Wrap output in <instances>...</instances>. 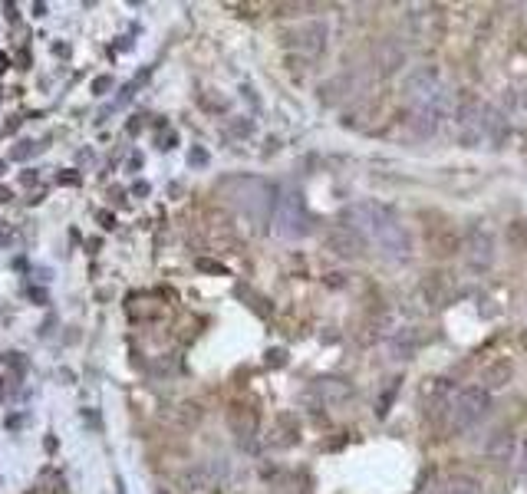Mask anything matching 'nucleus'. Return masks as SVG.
I'll use <instances>...</instances> for the list:
<instances>
[{
	"mask_svg": "<svg viewBox=\"0 0 527 494\" xmlns=\"http://www.w3.org/2000/svg\"><path fill=\"white\" fill-rule=\"evenodd\" d=\"M346 218L353 224L350 228L360 234V238L373 241L379 251H383L389 261H409L412 257V238L406 231V224L399 221V215L379 201H363V205H353L346 211Z\"/></svg>",
	"mask_w": 527,
	"mask_h": 494,
	"instance_id": "f257e3e1",
	"label": "nucleus"
},
{
	"mask_svg": "<svg viewBox=\"0 0 527 494\" xmlns=\"http://www.w3.org/2000/svg\"><path fill=\"white\" fill-rule=\"evenodd\" d=\"M224 188L231 192V201L238 205L244 215L254 218V221H271L274 208H277V188L267 182V178H231V182H224Z\"/></svg>",
	"mask_w": 527,
	"mask_h": 494,
	"instance_id": "f03ea898",
	"label": "nucleus"
},
{
	"mask_svg": "<svg viewBox=\"0 0 527 494\" xmlns=\"http://www.w3.org/2000/svg\"><path fill=\"white\" fill-rule=\"evenodd\" d=\"M488 412H491V392L481 389V386H465V389L455 392L452 402H448L445 425H448V432L452 435H462L468 429H475Z\"/></svg>",
	"mask_w": 527,
	"mask_h": 494,
	"instance_id": "7ed1b4c3",
	"label": "nucleus"
},
{
	"mask_svg": "<svg viewBox=\"0 0 527 494\" xmlns=\"http://www.w3.org/2000/svg\"><path fill=\"white\" fill-rule=\"evenodd\" d=\"M406 99L412 109H445L448 112V83L439 66H416L406 76Z\"/></svg>",
	"mask_w": 527,
	"mask_h": 494,
	"instance_id": "20e7f679",
	"label": "nucleus"
},
{
	"mask_svg": "<svg viewBox=\"0 0 527 494\" xmlns=\"http://www.w3.org/2000/svg\"><path fill=\"white\" fill-rule=\"evenodd\" d=\"M274 221H277V234L287 241L304 238L310 231V211L307 201L297 188H287V192H277V208H274Z\"/></svg>",
	"mask_w": 527,
	"mask_h": 494,
	"instance_id": "39448f33",
	"label": "nucleus"
},
{
	"mask_svg": "<svg viewBox=\"0 0 527 494\" xmlns=\"http://www.w3.org/2000/svg\"><path fill=\"white\" fill-rule=\"evenodd\" d=\"M327 37H330V30L323 20H307L304 27H297V30H290L287 33V47L300 53V56H307V60H313V56H320L323 47H327Z\"/></svg>",
	"mask_w": 527,
	"mask_h": 494,
	"instance_id": "423d86ee",
	"label": "nucleus"
},
{
	"mask_svg": "<svg viewBox=\"0 0 527 494\" xmlns=\"http://www.w3.org/2000/svg\"><path fill=\"white\" fill-rule=\"evenodd\" d=\"M465 257H468V267L472 271H488L491 264H495V234L488 228H472L465 238Z\"/></svg>",
	"mask_w": 527,
	"mask_h": 494,
	"instance_id": "0eeeda50",
	"label": "nucleus"
},
{
	"mask_svg": "<svg viewBox=\"0 0 527 494\" xmlns=\"http://www.w3.org/2000/svg\"><path fill=\"white\" fill-rule=\"evenodd\" d=\"M327 251L343 257V261H356V257L366 251V241L353 228H333L327 234Z\"/></svg>",
	"mask_w": 527,
	"mask_h": 494,
	"instance_id": "6e6552de",
	"label": "nucleus"
},
{
	"mask_svg": "<svg viewBox=\"0 0 527 494\" xmlns=\"http://www.w3.org/2000/svg\"><path fill=\"white\" fill-rule=\"evenodd\" d=\"M452 379H432L429 386H425L422 392V406L429 415H445L448 409V402H452Z\"/></svg>",
	"mask_w": 527,
	"mask_h": 494,
	"instance_id": "1a4fd4ad",
	"label": "nucleus"
},
{
	"mask_svg": "<svg viewBox=\"0 0 527 494\" xmlns=\"http://www.w3.org/2000/svg\"><path fill=\"white\" fill-rule=\"evenodd\" d=\"M442 119H445V109H412L409 112V129L416 132L419 139H429V136L439 132Z\"/></svg>",
	"mask_w": 527,
	"mask_h": 494,
	"instance_id": "9d476101",
	"label": "nucleus"
},
{
	"mask_svg": "<svg viewBox=\"0 0 527 494\" xmlns=\"http://www.w3.org/2000/svg\"><path fill=\"white\" fill-rule=\"evenodd\" d=\"M402 63H406V50H402L396 40H386V43H379L376 47V66H379V73L383 76L396 73Z\"/></svg>",
	"mask_w": 527,
	"mask_h": 494,
	"instance_id": "9b49d317",
	"label": "nucleus"
},
{
	"mask_svg": "<svg viewBox=\"0 0 527 494\" xmlns=\"http://www.w3.org/2000/svg\"><path fill=\"white\" fill-rule=\"evenodd\" d=\"M435 494H481V485L472 475H445L435 485Z\"/></svg>",
	"mask_w": 527,
	"mask_h": 494,
	"instance_id": "f8f14e48",
	"label": "nucleus"
},
{
	"mask_svg": "<svg viewBox=\"0 0 527 494\" xmlns=\"http://www.w3.org/2000/svg\"><path fill=\"white\" fill-rule=\"evenodd\" d=\"M511 376H514V366L508 363V359H504V363H491L488 369H485V386L481 389H504L511 383Z\"/></svg>",
	"mask_w": 527,
	"mask_h": 494,
	"instance_id": "ddd939ff",
	"label": "nucleus"
},
{
	"mask_svg": "<svg viewBox=\"0 0 527 494\" xmlns=\"http://www.w3.org/2000/svg\"><path fill=\"white\" fill-rule=\"evenodd\" d=\"M488 455L495 458V462H511V458H514V439H511V432H495V439L488 442Z\"/></svg>",
	"mask_w": 527,
	"mask_h": 494,
	"instance_id": "4468645a",
	"label": "nucleus"
},
{
	"mask_svg": "<svg viewBox=\"0 0 527 494\" xmlns=\"http://www.w3.org/2000/svg\"><path fill=\"white\" fill-rule=\"evenodd\" d=\"M317 392H320V396L327 399V402H336V399H346V396H350V386H346L343 379H320Z\"/></svg>",
	"mask_w": 527,
	"mask_h": 494,
	"instance_id": "2eb2a0df",
	"label": "nucleus"
},
{
	"mask_svg": "<svg viewBox=\"0 0 527 494\" xmlns=\"http://www.w3.org/2000/svg\"><path fill=\"white\" fill-rule=\"evenodd\" d=\"M201 419H205V409H201L198 402H182V406L175 409V422L178 425H188V429H192V425H198Z\"/></svg>",
	"mask_w": 527,
	"mask_h": 494,
	"instance_id": "dca6fc26",
	"label": "nucleus"
},
{
	"mask_svg": "<svg viewBox=\"0 0 527 494\" xmlns=\"http://www.w3.org/2000/svg\"><path fill=\"white\" fill-rule=\"evenodd\" d=\"M149 76H152V66H149V70H142V73L136 76V80H132V83H129L126 89H122V93H119V99H116V103H119V106H122V103H129V99H132V96H136V89H139V86H142L145 80H149Z\"/></svg>",
	"mask_w": 527,
	"mask_h": 494,
	"instance_id": "f3484780",
	"label": "nucleus"
},
{
	"mask_svg": "<svg viewBox=\"0 0 527 494\" xmlns=\"http://www.w3.org/2000/svg\"><path fill=\"white\" fill-rule=\"evenodd\" d=\"M508 238H511L514 247H524L527 244V221H514L508 228Z\"/></svg>",
	"mask_w": 527,
	"mask_h": 494,
	"instance_id": "a211bd4d",
	"label": "nucleus"
},
{
	"mask_svg": "<svg viewBox=\"0 0 527 494\" xmlns=\"http://www.w3.org/2000/svg\"><path fill=\"white\" fill-rule=\"evenodd\" d=\"M30 155H37V142H20V145H14V152H10V159L14 162H24V159H30Z\"/></svg>",
	"mask_w": 527,
	"mask_h": 494,
	"instance_id": "6ab92c4d",
	"label": "nucleus"
},
{
	"mask_svg": "<svg viewBox=\"0 0 527 494\" xmlns=\"http://www.w3.org/2000/svg\"><path fill=\"white\" fill-rule=\"evenodd\" d=\"M188 162H192V165H208V152L205 149H195L192 155H188Z\"/></svg>",
	"mask_w": 527,
	"mask_h": 494,
	"instance_id": "aec40b11",
	"label": "nucleus"
},
{
	"mask_svg": "<svg viewBox=\"0 0 527 494\" xmlns=\"http://www.w3.org/2000/svg\"><path fill=\"white\" fill-rule=\"evenodd\" d=\"M96 93H106V89H112V76H99V80L93 83Z\"/></svg>",
	"mask_w": 527,
	"mask_h": 494,
	"instance_id": "412c9836",
	"label": "nucleus"
},
{
	"mask_svg": "<svg viewBox=\"0 0 527 494\" xmlns=\"http://www.w3.org/2000/svg\"><path fill=\"white\" fill-rule=\"evenodd\" d=\"M518 468H521V475H527V439L521 442V455H518Z\"/></svg>",
	"mask_w": 527,
	"mask_h": 494,
	"instance_id": "4be33fe9",
	"label": "nucleus"
},
{
	"mask_svg": "<svg viewBox=\"0 0 527 494\" xmlns=\"http://www.w3.org/2000/svg\"><path fill=\"white\" fill-rule=\"evenodd\" d=\"M231 132H234V136H248V132H251V122H234Z\"/></svg>",
	"mask_w": 527,
	"mask_h": 494,
	"instance_id": "5701e85b",
	"label": "nucleus"
},
{
	"mask_svg": "<svg viewBox=\"0 0 527 494\" xmlns=\"http://www.w3.org/2000/svg\"><path fill=\"white\" fill-rule=\"evenodd\" d=\"M198 267H205V271H218V274H224V267H221V264H211V261H198Z\"/></svg>",
	"mask_w": 527,
	"mask_h": 494,
	"instance_id": "b1692460",
	"label": "nucleus"
},
{
	"mask_svg": "<svg viewBox=\"0 0 527 494\" xmlns=\"http://www.w3.org/2000/svg\"><path fill=\"white\" fill-rule=\"evenodd\" d=\"M99 221H103L106 228H116V224H112V215H109V211H103V215H99Z\"/></svg>",
	"mask_w": 527,
	"mask_h": 494,
	"instance_id": "393cba45",
	"label": "nucleus"
},
{
	"mask_svg": "<svg viewBox=\"0 0 527 494\" xmlns=\"http://www.w3.org/2000/svg\"><path fill=\"white\" fill-rule=\"evenodd\" d=\"M518 106L527 112V89H521V93H518Z\"/></svg>",
	"mask_w": 527,
	"mask_h": 494,
	"instance_id": "a878e982",
	"label": "nucleus"
},
{
	"mask_svg": "<svg viewBox=\"0 0 527 494\" xmlns=\"http://www.w3.org/2000/svg\"><path fill=\"white\" fill-rule=\"evenodd\" d=\"M0 201H10V188L0 185Z\"/></svg>",
	"mask_w": 527,
	"mask_h": 494,
	"instance_id": "bb28decb",
	"label": "nucleus"
},
{
	"mask_svg": "<svg viewBox=\"0 0 527 494\" xmlns=\"http://www.w3.org/2000/svg\"><path fill=\"white\" fill-rule=\"evenodd\" d=\"M7 70V56H0V73H4Z\"/></svg>",
	"mask_w": 527,
	"mask_h": 494,
	"instance_id": "cd10ccee",
	"label": "nucleus"
},
{
	"mask_svg": "<svg viewBox=\"0 0 527 494\" xmlns=\"http://www.w3.org/2000/svg\"><path fill=\"white\" fill-rule=\"evenodd\" d=\"M0 175H4V162H0Z\"/></svg>",
	"mask_w": 527,
	"mask_h": 494,
	"instance_id": "c85d7f7f",
	"label": "nucleus"
},
{
	"mask_svg": "<svg viewBox=\"0 0 527 494\" xmlns=\"http://www.w3.org/2000/svg\"><path fill=\"white\" fill-rule=\"evenodd\" d=\"M0 392H4V386H0Z\"/></svg>",
	"mask_w": 527,
	"mask_h": 494,
	"instance_id": "c756f323",
	"label": "nucleus"
}]
</instances>
